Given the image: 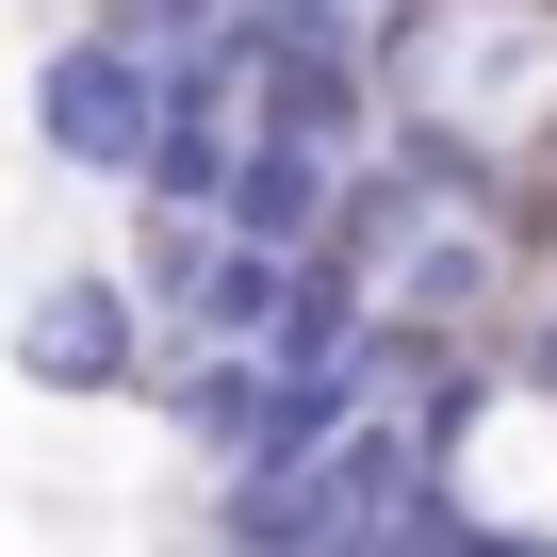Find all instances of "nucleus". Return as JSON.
<instances>
[{
    "mask_svg": "<svg viewBox=\"0 0 557 557\" xmlns=\"http://www.w3.org/2000/svg\"><path fill=\"white\" fill-rule=\"evenodd\" d=\"M148 132H164V66H148L132 34H66V50L34 66V148H50V164L132 181V164H148Z\"/></svg>",
    "mask_w": 557,
    "mask_h": 557,
    "instance_id": "obj_1",
    "label": "nucleus"
},
{
    "mask_svg": "<svg viewBox=\"0 0 557 557\" xmlns=\"http://www.w3.org/2000/svg\"><path fill=\"white\" fill-rule=\"evenodd\" d=\"M17 394H148V296L115 262H66V278H34V312H17Z\"/></svg>",
    "mask_w": 557,
    "mask_h": 557,
    "instance_id": "obj_2",
    "label": "nucleus"
},
{
    "mask_svg": "<svg viewBox=\"0 0 557 557\" xmlns=\"http://www.w3.org/2000/svg\"><path fill=\"white\" fill-rule=\"evenodd\" d=\"M230 230H246V246H296V262H329V230H345V148H296V132H246V181H230Z\"/></svg>",
    "mask_w": 557,
    "mask_h": 557,
    "instance_id": "obj_3",
    "label": "nucleus"
},
{
    "mask_svg": "<svg viewBox=\"0 0 557 557\" xmlns=\"http://www.w3.org/2000/svg\"><path fill=\"white\" fill-rule=\"evenodd\" d=\"M148 394H164V426L230 475V459L262 443V410H278V361H262V345H181V377H148Z\"/></svg>",
    "mask_w": 557,
    "mask_h": 557,
    "instance_id": "obj_4",
    "label": "nucleus"
},
{
    "mask_svg": "<svg viewBox=\"0 0 557 557\" xmlns=\"http://www.w3.org/2000/svg\"><path fill=\"white\" fill-rule=\"evenodd\" d=\"M296 246H246V230H213V262H197V296H181V345H278V312H296Z\"/></svg>",
    "mask_w": 557,
    "mask_h": 557,
    "instance_id": "obj_5",
    "label": "nucleus"
},
{
    "mask_svg": "<svg viewBox=\"0 0 557 557\" xmlns=\"http://www.w3.org/2000/svg\"><path fill=\"white\" fill-rule=\"evenodd\" d=\"M262 132H296V148H345V164H361V132H377L361 50H262Z\"/></svg>",
    "mask_w": 557,
    "mask_h": 557,
    "instance_id": "obj_6",
    "label": "nucleus"
}]
</instances>
